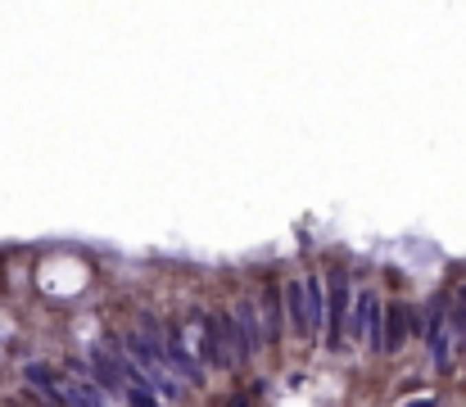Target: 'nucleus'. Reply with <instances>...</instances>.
<instances>
[{"instance_id":"1","label":"nucleus","mask_w":466,"mask_h":407,"mask_svg":"<svg viewBox=\"0 0 466 407\" xmlns=\"http://www.w3.org/2000/svg\"><path fill=\"white\" fill-rule=\"evenodd\" d=\"M344 335H353V340L367 344V349H385V308H380L376 289H362L358 299H353V312H348Z\"/></svg>"},{"instance_id":"2","label":"nucleus","mask_w":466,"mask_h":407,"mask_svg":"<svg viewBox=\"0 0 466 407\" xmlns=\"http://www.w3.org/2000/svg\"><path fill=\"white\" fill-rule=\"evenodd\" d=\"M344 326H348V276L344 267H335L326 276V344L331 349H340Z\"/></svg>"},{"instance_id":"3","label":"nucleus","mask_w":466,"mask_h":407,"mask_svg":"<svg viewBox=\"0 0 466 407\" xmlns=\"http://www.w3.org/2000/svg\"><path fill=\"white\" fill-rule=\"evenodd\" d=\"M425 344H430V358L439 371H448V362H453V331H448V299L444 294H434L430 312H425Z\"/></svg>"},{"instance_id":"4","label":"nucleus","mask_w":466,"mask_h":407,"mask_svg":"<svg viewBox=\"0 0 466 407\" xmlns=\"http://www.w3.org/2000/svg\"><path fill=\"white\" fill-rule=\"evenodd\" d=\"M163 366H168V375L177 371V380H181V385H199V380H204V366L195 362V353H190V349H186V340H181V331H168V340H163Z\"/></svg>"},{"instance_id":"5","label":"nucleus","mask_w":466,"mask_h":407,"mask_svg":"<svg viewBox=\"0 0 466 407\" xmlns=\"http://www.w3.org/2000/svg\"><path fill=\"white\" fill-rule=\"evenodd\" d=\"M231 326H236V353L240 358H254L263 349V326H258V303L254 299H240L231 308Z\"/></svg>"},{"instance_id":"6","label":"nucleus","mask_w":466,"mask_h":407,"mask_svg":"<svg viewBox=\"0 0 466 407\" xmlns=\"http://www.w3.org/2000/svg\"><path fill=\"white\" fill-rule=\"evenodd\" d=\"M408 331L421 335V331H425V322H417V312H412V308H403V303L385 308V349H390V353H399V349H403Z\"/></svg>"},{"instance_id":"7","label":"nucleus","mask_w":466,"mask_h":407,"mask_svg":"<svg viewBox=\"0 0 466 407\" xmlns=\"http://www.w3.org/2000/svg\"><path fill=\"white\" fill-rule=\"evenodd\" d=\"M258 326H263V344L281 340V289L276 285H271L267 294H263V303H258Z\"/></svg>"},{"instance_id":"8","label":"nucleus","mask_w":466,"mask_h":407,"mask_svg":"<svg viewBox=\"0 0 466 407\" xmlns=\"http://www.w3.org/2000/svg\"><path fill=\"white\" fill-rule=\"evenodd\" d=\"M304 308H308V331H326V285L317 276L304 280Z\"/></svg>"},{"instance_id":"9","label":"nucleus","mask_w":466,"mask_h":407,"mask_svg":"<svg viewBox=\"0 0 466 407\" xmlns=\"http://www.w3.org/2000/svg\"><path fill=\"white\" fill-rule=\"evenodd\" d=\"M285 317H290L294 335L313 340V331H308V308H304V280H290V285H285Z\"/></svg>"},{"instance_id":"10","label":"nucleus","mask_w":466,"mask_h":407,"mask_svg":"<svg viewBox=\"0 0 466 407\" xmlns=\"http://www.w3.org/2000/svg\"><path fill=\"white\" fill-rule=\"evenodd\" d=\"M227 407H254V398H231Z\"/></svg>"},{"instance_id":"11","label":"nucleus","mask_w":466,"mask_h":407,"mask_svg":"<svg viewBox=\"0 0 466 407\" xmlns=\"http://www.w3.org/2000/svg\"><path fill=\"white\" fill-rule=\"evenodd\" d=\"M408 407H434V398H417V403H408Z\"/></svg>"},{"instance_id":"12","label":"nucleus","mask_w":466,"mask_h":407,"mask_svg":"<svg viewBox=\"0 0 466 407\" xmlns=\"http://www.w3.org/2000/svg\"><path fill=\"white\" fill-rule=\"evenodd\" d=\"M462 344H466V335H462Z\"/></svg>"}]
</instances>
